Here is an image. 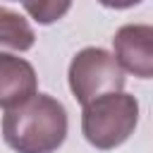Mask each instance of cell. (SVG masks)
<instances>
[{
	"instance_id": "6",
	"label": "cell",
	"mask_w": 153,
	"mask_h": 153,
	"mask_svg": "<svg viewBox=\"0 0 153 153\" xmlns=\"http://www.w3.org/2000/svg\"><path fill=\"white\" fill-rule=\"evenodd\" d=\"M36 43V33L31 29V24L14 10L0 7V48H10V50H29Z\"/></svg>"
},
{
	"instance_id": "7",
	"label": "cell",
	"mask_w": 153,
	"mask_h": 153,
	"mask_svg": "<svg viewBox=\"0 0 153 153\" xmlns=\"http://www.w3.org/2000/svg\"><path fill=\"white\" fill-rule=\"evenodd\" d=\"M22 5L33 22L48 26V24H55L57 19H62L69 12L72 0H22Z\"/></svg>"
},
{
	"instance_id": "8",
	"label": "cell",
	"mask_w": 153,
	"mask_h": 153,
	"mask_svg": "<svg viewBox=\"0 0 153 153\" xmlns=\"http://www.w3.org/2000/svg\"><path fill=\"white\" fill-rule=\"evenodd\" d=\"M103 7H110V10H127V7H134L143 0H98Z\"/></svg>"
},
{
	"instance_id": "2",
	"label": "cell",
	"mask_w": 153,
	"mask_h": 153,
	"mask_svg": "<svg viewBox=\"0 0 153 153\" xmlns=\"http://www.w3.org/2000/svg\"><path fill=\"white\" fill-rule=\"evenodd\" d=\"M139 124V100L131 93L112 91L88 100L81 110V134L98 151L122 146Z\"/></svg>"
},
{
	"instance_id": "3",
	"label": "cell",
	"mask_w": 153,
	"mask_h": 153,
	"mask_svg": "<svg viewBox=\"0 0 153 153\" xmlns=\"http://www.w3.org/2000/svg\"><path fill=\"white\" fill-rule=\"evenodd\" d=\"M67 79H69V91L81 105H86L98 96L122 91L127 81L117 57L105 48H96V45L81 48L72 57Z\"/></svg>"
},
{
	"instance_id": "1",
	"label": "cell",
	"mask_w": 153,
	"mask_h": 153,
	"mask_svg": "<svg viewBox=\"0 0 153 153\" xmlns=\"http://www.w3.org/2000/svg\"><path fill=\"white\" fill-rule=\"evenodd\" d=\"M67 129L65 105L48 93H33L2 115V139L17 153H55L65 143Z\"/></svg>"
},
{
	"instance_id": "4",
	"label": "cell",
	"mask_w": 153,
	"mask_h": 153,
	"mask_svg": "<svg viewBox=\"0 0 153 153\" xmlns=\"http://www.w3.org/2000/svg\"><path fill=\"white\" fill-rule=\"evenodd\" d=\"M120 67L139 79H153V24H124L112 36Z\"/></svg>"
},
{
	"instance_id": "5",
	"label": "cell",
	"mask_w": 153,
	"mask_h": 153,
	"mask_svg": "<svg viewBox=\"0 0 153 153\" xmlns=\"http://www.w3.org/2000/svg\"><path fill=\"white\" fill-rule=\"evenodd\" d=\"M38 93V76L29 60L0 50V108L10 110Z\"/></svg>"
}]
</instances>
